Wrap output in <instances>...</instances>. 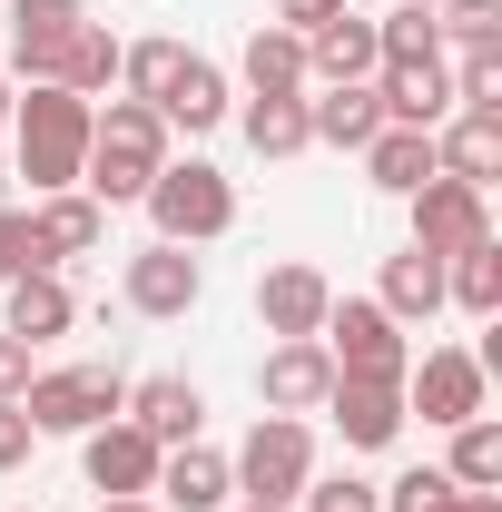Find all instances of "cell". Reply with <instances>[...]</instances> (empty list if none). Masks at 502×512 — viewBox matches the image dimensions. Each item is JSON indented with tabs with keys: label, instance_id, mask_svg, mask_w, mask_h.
Wrapping results in <instances>:
<instances>
[{
	"label": "cell",
	"instance_id": "cell-45",
	"mask_svg": "<svg viewBox=\"0 0 502 512\" xmlns=\"http://www.w3.org/2000/svg\"><path fill=\"white\" fill-rule=\"evenodd\" d=\"M237 512H286V503H237Z\"/></svg>",
	"mask_w": 502,
	"mask_h": 512
},
{
	"label": "cell",
	"instance_id": "cell-33",
	"mask_svg": "<svg viewBox=\"0 0 502 512\" xmlns=\"http://www.w3.org/2000/svg\"><path fill=\"white\" fill-rule=\"evenodd\" d=\"M434 40L493 50V40H502V0H434Z\"/></svg>",
	"mask_w": 502,
	"mask_h": 512
},
{
	"label": "cell",
	"instance_id": "cell-20",
	"mask_svg": "<svg viewBox=\"0 0 502 512\" xmlns=\"http://www.w3.org/2000/svg\"><path fill=\"white\" fill-rule=\"evenodd\" d=\"M148 503H178V512H217L237 503V483H227V453L217 444H168L158 453V493Z\"/></svg>",
	"mask_w": 502,
	"mask_h": 512
},
{
	"label": "cell",
	"instance_id": "cell-29",
	"mask_svg": "<svg viewBox=\"0 0 502 512\" xmlns=\"http://www.w3.org/2000/svg\"><path fill=\"white\" fill-rule=\"evenodd\" d=\"M443 483H453V493H502V424H493V414L453 424V453H443Z\"/></svg>",
	"mask_w": 502,
	"mask_h": 512
},
{
	"label": "cell",
	"instance_id": "cell-30",
	"mask_svg": "<svg viewBox=\"0 0 502 512\" xmlns=\"http://www.w3.org/2000/svg\"><path fill=\"white\" fill-rule=\"evenodd\" d=\"M237 119H247V148H256V158H306V148H315V128H306V89H296V99H247Z\"/></svg>",
	"mask_w": 502,
	"mask_h": 512
},
{
	"label": "cell",
	"instance_id": "cell-11",
	"mask_svg": "<svg viewBox=\"0 0 502 512\" xmlns=\"http://www.w3.org/2000/svg\"><path fill=\"white\" fill-rule=\"evenodd\" d=\"M325 394H335V355H325V335H276L266 365H256V404H266V414H315Z\"/></svg>",
	"mask_w": 502,
	"mask_h": 512
},
{
	"label": "cell",
	"instance_id": "cell-31",
	"mask_svg": "<svg viewBox=\"0 0 502 512\" xmlns=\"http://www.w3.org/2000/svg\"><path fill=\"white\" fill-rule=\"evenodd\" d=\"M414 60H443L434 10H384L375 20V69H414Z\"/></svg>",
	"mask_w": 502,
	"mask_h": 512
},
{
	"label": "cell",
	"instance_id": "cell-22",
	"mask_svg": "<svg viewBox=\"0 0 502 512\" xmlns=\"http://www.w3.org/2000/svg\"><path fill=\"white\" fill-rule=\"evenodd\" d=\"M128 424H138L148 444H197L207 394H197L188 375H148V384H128Z\"/></svg>",
	"mask_w": 502,
	"mask_h": 512
},
{
	"label": "cell",
	"instance_id": "cell-24",
	"mask_svg": "<svg viewBox=\"0 0 502 512\" xmlns=\"http://www.w3.org/2000/svg\"><path fill=\"white\" fill-rule=\"evenodd\" d=\"M375 306H384L394 325H404V335H414L424 316H443V256H424V247L384 256V286H375Z\"/></svg>",
	"mask_w": 502,
	"mask_h": 512
},
{
	"label": "cell",
	"instance_id": "cell-8",
	"mask_svg": "<svg viewBox=\"0 0 502 512\" xmlns=\"http://www.w3.org/2000/svg\"><path fill=\"white\" fill-rule=\"evenodd\" d=\"M483 394H493V375H483L463 345H434V355H414V375H404V414H424L434 434H453V424L483 414Z\"/></svg>",
	"mask_w": 502,
	"mask_h": 512
},
{
	"label": "cell",
	"instance_id": "cell-43",
	"mask_svg": "<svg viewBox=\"0 0 502 512\" xmlns=\"http://www.w3.org/2000/svg\"><path fill=\"white\" fill-rule=\"evenodd\" d=\"M10 99H20V89H10V79H0V128H10Z\"/></svg>",
	"mask_w": 502,
	"mask_h": 512
},
{
	"label": "cell",
	"instance_id": "cell-41",
	"mask_svg": "<svg viewBox=\"0 0 502 512\" xmlns=\"http://www.w3.org/2000/svg\"><path fill=\"white\" fill-rule=\"evenodd\" d=\"M434 512H502V493H443Z\"/></svg>",
	"mask_w": 502,
	"mask_h": 512
},
{
	"label": "cell",
	"instance_id": "cell-23",
	"mask_svg": "<svg viewBox=\"0 0 502 512\" xmlns=\"http://www.w3.org/2000/svg\"><path fill=\"white\" fill-rule=\"evenodd\" d=\"M355 158H365V178H375L384 197H414L424 178H434V128H394V119H384Z\"/></svg>",
	"mask_w": 502,
	"mask_h": 512
},
{
	"label": "cell",
	"instance_id": "cell-16",
	"mask_svg": "<svg viewBox=\"0 0 502 512\" xmlns=\"http://www.w3.org/2000/svg\"><path fill=\"white\" fill-rule=\"evenodd\" d=\"M0 20H10V60H20V79H50L60 50H69V30L89 20V0H10Z\"/></svg>",
	"mask_w": 502,
	"mask_h": 512
},
{
	"label": "cell",
	"instance_id": "cell-28",
	"mask_svg": "<svg viewBox=\"0 0 502 512\" xmlns=\"http://www.w3.org/2000/svg\"><path fill=\"white\" fill-rule=\"evenodd\" d=\"M443 306H463L473 325L502 316V247H493V237H483V247H463V256H443Z\"/></svg>",
	"mask_w": 502,
	"mask_h": 512
},
{
	"label": "cell",
	"instance_id": "cell-19",
	"mask_svg": "<svg viewBox=\"0 0 502 512\" xmlns=\"http://www.w3.org/2000/svg\"><path fill=\"white\" fill-rule=\"evenodd\" d=\"M325 306H335V286H325L315 266H266V276H256V325H266V335H315Z\"/></svg>",
	"mask_w": 502,
	"mask_h": 512
},
{
	"label": "cell",
	"instance_id": "cell-4",
	"mask_svg": "<svg viewBox=\"0 0 502 512\" xmlns=\"http://www.w3.org/2000/svg\"><path fill=\"white\" fill-rule=\"evenodd\" d=\"M315 335H325V355H335V384H404L414 375V335L384 316L375 296H335Z\"/></svg>",
	"mask_w": 502,
	"mask_h": 512
},
{
	"label": "cell",
	"instance_id": "cell-36",
	"mask_svg": "<svg viewBox=\"0 0 502 512\" xmlns=\"http://www.w3.org/2000/svg\"><path fill=\"white\" fill-rule=\"evenodd\" d=\"M384 493V512H434L453 483H443V463H414V473H394V483H375Z\"/></svg>",
	"mask_w": 502,
	"mask_h": 512
},
{
	"label": "cell",
	"instance_id": "cell-37",
	"mask_svg": "<svg viewBox=\"0 0 502 512\" xmlns=\"http://www.w3.org/2000/svg\"><path fill=\"white\" fill-rule=\"evenodd\" d=\"M30 276V207H0V286Z\"/></svg>",
	"mask_w": 502,
	"mask_h": 512
},
{
	"label": "cell",
	"instance_id": "cell-26",
	"mask_svg": "<svg viewBox=\"0 0 502 512\" xmlns=\"http://www.w3.org/2000/svg\"><path fill=\"white\" fill-rule=\"evenodd\" d=\"M237 79H247V99H296V89H306V40H296V30H276V20H256Z\"/></svg>",
	"mask_w": 502,
	"mask_h": 512
},
{
	"label": "cell",
	"instance_id": "cell-15",
	"mask_svg": "<svg viewBox=\"0 0 502 512\" xmlns=\"http://www.w3.org/2000/svg\"><path fill=\"white\" fill-rule=\"evenodd\" d=\"M434 168L493 197V178H502V109H453V119L434 128Z\"/></svg>",
	"mask_w": 502,
	"mask_h": 512
},
{
	"label": "cell",
	"instance_id": "cell-13",
	"mask_svg": "<svg viewBox=\"0 0 502 512\" xmlns=\"http://www.w3.org/2000/svg\"><path fill=\"white\" fill-rule=\"evenodd\" d=\"M109 237V207L89 188H60V197H40L30 207V266H69V256H89Z\"/></svg>",
	"mask_w": 502,
	"mask_h": 512
},
{
	"label": "cell",
	"instance_id": "cell-10",
	"mask_svg": "<svg viewBox=\"0 0 502 512\" xmlns=\"http://www.w3.org/2000/svg\"><path fill=\"white\" fill-rule=\"evenodd\" d=\"M404 207H414V247H424V256H463V247H483V237H493L483 188H463V178H443V168L404 197Z\"/></svg>",
	"mask_w": 502,
	"mask_h": 512
},
{
	"label": "cell",
	"instance_id": "cell-14",
	"mask_svg": "<svg viewBox=\"0 0 502 512\" xmlns=\"http://www.w3.org/2000/svg\"><path fill=\"white\" fill-rule=\"evenodd\" d=\"M315 414H335V434H345V453H384V444H404V384H335Z\"/></svg>",
	"mask_w": 502,
	"mask_h": 512
},
{
	"label": "cell",
	"instance_id": "cell-39",
	"mask_svg": "<svg viewBox=\"0 0 502 512\" xmlns=\"http://www.w3.org/2000/svg\"><path fill=\"white\" fill-rule=\"evenodd\" d=\"M30 444H40V434H30V414H20V404H0V473H20Z\"/></svg>",
	"mask_w": 502,
	"mask_h": 512
},
{
	"label": "cell",
	"instance_id": "cell-25",
	"mask_svg": "<svg viewBox=\"0 0 502 512\" xmlns=\"http://www.w3.org/2000/svg\"><path fill=\"white\" fill-rule=\"evenodd\" d=\"M306 128H315V148H365V138L384 128L375 79H345V89H306Z\"/></svg>",
	"mask_w": 502,
	"mask_h": 512
},
{
	"label": "cell",
	"instance_id": "cell-5",
	"mask_svg": "<svg viewBox=\"0 0 502 512\" xmlns=\"http://www.w3.org/2000/svg\"><path fill=\"white\" fill-rule=\"evenodd\" d=\"M315 473V434L306 414H256L247 444L227 453V483H237V503H296Z\"/></svg>",
	"mask_w": 502,
	"mask_h": 512
},
{
	"label": "cell",
	"instance_id": "cell-3",
	"mask_svg": "<svg viewBox=\"0 0 502 512\" xmlns=\"http://www.w3.org/2000/svg\"><path fill=\"white\" fill-rule=\"evenodd\" d=\"M138 207H148V227H158L168 247H217V237L237 227V178L207 168V158H168Z\"/></svg>",
	"mask_w": 502,
	"mask_h": 512
},
{
	"label": "cell",
	"instance_id": "cell-9",
	"mask_svg": "<svg viewBox=\"0 0 502 512\" xmlns=\"http://www.w3.org/2000/svg\"><path fill=\"white\" fill-rule=\"evenodd\" d=\"M158 453H168V444H148L128 414H109V424L79 434V473H89L99 503H128V493H158Z\"/></svg>",
	"mask_w": 502,
	"mask_h": 512
},
{
	"label": "cell",
	"instance_id": "cell-17",
	"mask_svg": "<svg viewBox=\"0 0 502 512\" xmlns=\"http://www.w3.org/2000/svg\"><path fill=\"white\" fill-rule=\"evenodd\" d=\"M79 325V296L60 286V266H30V276H10V306H0V335H20L30 355Z\"/></svg>",
	"mask_w": 502,
	"mask_h": 512
},
{
	"label": "cell",
	"instance_id": "cell-38",
	"mask_svg": "<svg viewBox=\"0 0 502 512\" xmlns=\"http://www.w3.org/2000/svg\"><path fill=\"white\" fill-rule=\"evenodd\" d=\"M335 10H355V0H276V30H296V40H306V30L335 20Z\"/></svg>",
	"mask_w": 502,
	"mask_h": 512
},
{
	"label": "cell",
	"instance_id": "cell-42",
	"mask_svg": "<svg viewBox=\"0 0 502 512\" xmlns=\"http://www.w3.org/2000/svg\"><path fill=\"white\" fill-rule=\"evenodd\" d=\"M99 512H158V503H148V493H128V503H99Z\"/></svg>",
	"mask_w": 502,
	"mask_h": 512
},
{
	"label": "cell",
	"instance_id": "cell-12",
	"mask_svg": "<svg viewBox=\"0 0 502 512\" xmlns=\"http://www.w3.org/2000/svg\"><path fill=\"white\" fill-rule=\"evenodd\" d=\"M148 109L168 119V138H178V128H188V138H207V128L237 119V89H227V69H217V60H197V50H188V60L168 69V89H158Z\"/></svg>",
	"mask_w": 502,
	"mask_h": 512
},
{
	"label": "cell",
	"instance_id": "cell-7",
	"mask_svg": "<svg viewBox=\"0 0 502 512\" xmlns=\"http://www.w3.org/2000/svg\"><path fill=\"white\" fill-rule=\"evenodd\" d=\"M119 296H128V316H148V325H178L207 296V266H197V247H168V237H148V247L128 256V276H119Z\"/></svg>",
	"mask_w": 502,
	"mask_h": 512
},
{
	"label": "cell",
	"instance_id": "cell-27",
	"mask_svg": "<svg viewBox=\"0 0 502 512\" xmlns=\"http://www.w3.org/2000/svg\"><path fill=\"white\" fill-rule=\"evenodd\" d=\"M119 50H128V40H109L99 20H79L69 50H60V69H50V89H69V99H109V89H119Z\"/></svg>",
	"mask_w": 502,
	"mask_h": 512
},
{
	"label": "cell",
	"instance_id": "cell-18",
	"mask_svg": "<svg viewBox=\"0 0 502 512\" xmlns=\"http://www.w3.org/2000/svg\"><path fill=\"white\" fill-rule=\"evenodd\" d=\"M345 79H375V20L365 10H335L325 30H306V89H345Z\"/></svg>",
	"mask_w": 502,
	"mask_h": 512
},
{
	"label": "cell",
	"instance_id": "cell-32",
	"mask_svg": "<svg viewBox=\"0 0 502 512\" xmlns=\"http://www.w3.org/2000/svg\"><path fill=\"white\" fill-rule=\"evenodd\" d=\"M286 512H384V493L365 483V473H306V493Z\"/></svg>",
	"mask_w": 502,
	"mask_h": 512
},
{
	"label": "cell",
	"instance_id": "cell-40",
	"mask_svg": "<svg viewBox=\"0 0 502 512\" xmlns=\"http://www.w3.org/2000/svg\"><path fill=\"white\" fill-rule=\"evenodd\" d=\"M30 375H40V365H30V345H20V335H0V404H20Z\"/></svg>",
	"mask_w": 502,
	"mask_h": 512
},
{
	"label": "cell",
	"instance_id": "cell-21",
	"mask_svg": "<svg viewBox=\"0 0 502 512\" xmlns=\"http://www.w3.org/2000/svg\"><path fill=\"white\" fill-rule=\"evenodd\" d=\"M375 109H384L394 128H443V119H453V69H443V60L375 69Z\"/></svg>",
	"mask_w": 502,
	"mask_h": 512
},
{
	"label": "cell",
	"instance_id": "cell-44",
	"mask_svg": "<svg viewBox=\"0 0 502 512\" xmlns=\"http://www.w3.org/2000/svg\"><path fill=\"white\" fill-rule=\"evenodd\" d=\"M384 10H434V0H384Z\"/></svg>",
	"mask_w": 502,
	"mask_h": 512
},
{
	"label": "cell",
	"instance_id": "cell-35",
	"mask_svg": "<svg viewBox=\"0 0 502 512\" xmlns=\"http://www.w3.org/2000/svg\"><path fill=\"white\" fill-rule=\"evenodd\" d=\"M443 69H453V109H502V40L493 50H463Z\"/></svg>",
	"mask_w": 502,
	"mask_h": 512
},
{
	"label": "cell",
	"instance_id": "cell-1",
	"mask_svg": "<svg viewBox=\"0 0 502 512\" xmlns=\"http://www.w3.org/2000/svg\"><path fill=\"white\" fill-rule=\"evenodd\" d=\"M158 168H168V119H158L148 99H109V109L89 119V158H79V188L99 197V207H138Z\"/></svg>",
	"mask_w": 502,
	"mask_h": 512
},
{
	"label": "cell",
	"instance_id": "cell-6",
	"mask_svg": "<svg viewBox=\"0 0 502 512\" xmlns=\"http://www.w3.org/2000/svg\"><path fill=\"white\" fill-rule=\"evenodd\" d=\"M20 414H30V434H89V424L128 414V375H119V365H60V375H30Z\"/></svg>",
	"mask_w": 502,
	"mask_h": 512
},
{
	"label": "cell",
	"instance_id": "cell-2",
	"mask_svg": "<svg viewBox=\"0 0 502 512\" xmlns=\"http://www.w3.org/2000/svg\"><path fill=\"white\" fill-rule=\"evenodd\" d=\"M89 119H99V99H69V89H50V79H30V99H10V148H20V178H30V197L79 188Z\"/></svg>",
	"mask_w": 502,
	"mask_h": 512
},
{
	"label": "cell",
	"instance_id": "cell-34",
	"mask_svg": "<svg viewBox=\"0 0 502 512\" xmlns=\"http://www.w3.org/2000/svg\"><path fill=\"white\" fill-rule=\"evenodd\" d=\"M178 60H188V40H138V50H119V89L128 99H158Z\"/></svg>",
	"mask_w": 502,
	"mask_h": 512
}]
</instances>
